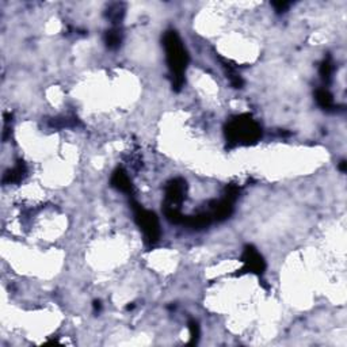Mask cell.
Returning <instances> with one entry per match:
<instances>
[{
	"label": "cell",
	"instance_id": "cell-8",
	"mask_svg": "<svg viewBox=\"0 0 347 347\" xmlns=\"http://www.w3.org/2000/svg\"><path fill=\"white\" fill-rule=\"evenodd\" d=\"M316 100L319 106L324 108V110L334 108V98H332V95L327 90H317Z\"/></svg>",
	"mask_w": 347,
	"mask_h": 347
},
{
	"label": "cell",
	"instance_id": "cell-5",
	"mask_svg": "<svg viewBox=\"0 0 347 347\" xmlns=\"http://www.w3.org/2000/svg\"><path fill=\"white\" fill-rule=\"evenodd\" d=\"M244 271L262 274L265 271V260L252 246H247L243 254Z\"/></svg>",
	"mask_w": 347,
	"mask_h": 347
},
{
	"label": "cell",
	"instance_id": "cell-1",
	"mask_svg": "<svg viewBox=\"0 0 347 347\" xmlns=\"http://www.w3.org/2000/svg\"><path fill=\"white\" fill-rule=\"evenodd\" d=\"M163 45L165 49V57L168 63L169 72L172 76V86L174 88L179 91L185 83V70H186L187 63H189V56L182 41L179 35L175 31L169 30L164 34L163 38Z\"/></svg>",
	"mask_w": 347,
	"mask_h": 347
},
{
	"label": "cell",
	"instance_id": "cell-3",
	"mask_svg": "<svg viewBox=\"0 0 347 347\" xmlns=\"http://www.w3.org/2000/svg\"><path fill=\"white\" fill-rule=\"evenodd\" d=\"M133 210H135L136 221H137L140 228L143 229L144 236L147 239L148 243H156L159 240V236H160V228H159L157 217L149 210H145L144 208H141L136 202H133Z\"/></svg>",
	"mask_w": 347,
	"mask_h": 347
},
{
	"label": "cell",
	"instance_id": "cell-2",
	"mask_svg": "<svg viewBox=\"0 0 347 347\" xmlns=\"http://www.w3.org/2000/svg\"><path fill=\"white\" fill-rule=\"evenodd\" d=\"M226 139L230 144H248L256 143L262 136V129L248 114L239 115L226 126Z\"/></svg>",
	"mask_w": 347,
	"mask_h": 347
},
{
	"label": "cell",
	"instance_id": "cell-9",
	"mask_svg": "<svg viewBox=\"0 0 347 347\" xmlns=\"http://www.w3.org/2000/svg\"><path fill=\"white\" fill-rule=\"evenodd\" d=\"M104 41H106V45H107L108 48H118L120 43H121V34H120V31L115 30V29L107 31L106 35H104Z\"/></svg>",
	"mask_w": 347,
	"mask_h": 347
},
{
	"label": "cell",
	"instance_id": "cell-12",
	"mask_svg": "<svg viewBox=\"0 0 347 347\" xmlns=\"http://www.w3.org/2000/svg\"><path fill=\"white\" fill-rule=\"evenodd\" d=\"M273 6L274 9H275V11H278V13H283V11H286L287 7H289V3H287V2H274Z\"/></svg>",
	"mask_w": 347,
	"mask_h": 347
},
{
	"label": "cell",
	"instance_id": "cell-7",
	"mask_svg": "<svg viewBox=\"0 0 347 347\" xmlns=\"http://www.w3.org/2000/svg\"><path fill=\"white\" fill-rule=\"evenodd\" d=\"M26 175V165L23 164L22 161H19L13 169H10L9 172L6 174L3 178V183H17L23 179V177Z\"/></svg>",
	"mask_w": 347,
	"mask_h": 347
},
{
	"label": "cell",
	"instance_id": "cell-10",
	"mask_svg": "<svg viewBox=\"0 0 347 347\" xmlns=\"http://www.w3.org/2000/svg\"><path fill=\"white\" fill-rule=\"evenodd\" d=\"M332 72H334V67H332V63L330 60H325L320 67V75L323 80L328 82L332 76Z\"/></svg>",
	"mask_w": 347,
	"mask_h": 347
},
{
	"label": "cell",
	"instance_id": "cell-11",
	"mask_svg": "<svg viewBox=\"0 0 347 347\" xmlns=\"http://www.w3.org/2000/svg\"><path fill=\"white\" fill-rule=\"evenodd\" d=\"M189 330H190V343L191 344H194V343H197V340H198V338H200V327H198V324H197V321L194 320H190V323H189Z\"/></svg>",
	"mask_w": 347,
	"mask_h": 347
},
{
	"label": "cell",
	"instance_id": "cell-13",
	"mask_svg": "<svg viewBox=\"0 0 347 347\" xmlns=\"http://www.w3.org/2000/svg\"><path fill=\"white\" fill-rule=\"evenodd\" d=\"M100 308H102V305H100L99 301H95V303H94V309H95V312H96V311L99 312Z\"/></svg>",
	"mask_w": 347,
	"mask_h": 347
},
{
	"label": "cell",
	"instance_id": "cell-6",
	"mask_svg": "<svg viewBox=\"0 0 347 347\" xmlns=\"http://www.w3.org/2000/svg\"><path fill=\"white\" fill-rule=\"evenodd\" d=\"M111 185H113L117 190L124 191V193H130V191H132V182H130L129 177H128V174L121 168H118L117 171L113 174Z\"/></svg>",
	"mask_w": 347,
	"mask_h": 347
},
{
	"label": "cell",
	"instance_id": "cell-4",
	"mask_svg": "<svg viewBox=\"0 0 347 347\" xmlns=\"http://www.w3.org/2000/svg\"><path fill=\"white\" fill-rule=\"evenodd\" d=\"M186 183L182 179H174L165 189V208L164 210H179V206L185 200Z\"/></svg>",
	"mask_w": 347,
	"mask_h": 347
}]
</instances>
